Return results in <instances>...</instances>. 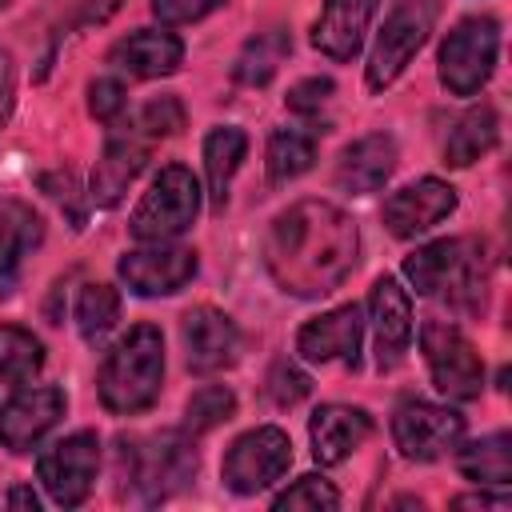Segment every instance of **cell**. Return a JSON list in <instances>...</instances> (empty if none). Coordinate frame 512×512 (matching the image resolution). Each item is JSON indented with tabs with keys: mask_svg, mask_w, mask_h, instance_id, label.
<instances>
[{
	"mask_svg": "<svg viewBox=\"0 0 512 512\" xmlns=\"http://www.w3.org/2000/svg\"><path fill=\"white\" fill-rule=\"evenodd\" d=\"M452 208H456V188L436 180V176H424V180H416V184H408V188L388 196L384 224H388L392 236L412 240V236L436 228L444 216H452Z\"/></svg>",
	"mask_w": 512,
	"mask_h": 512,
	"instance_id": "cell-14",
	"label": "cell"
},
{
	"mask_svg": "<svg viewBox=\"0 0 512 512\" xmlns=\"http://www.w3.org/2000/svg\"><path fill=\"white\" fill-rule=\"evenodd\" d=\"M356 220L328 200H300L272 220L264 260L292 296H324L356 268Z\"/></svg>",
	"mask_w": 512,
	"mask_h": 512,
	"instance_id": "cell-1",
	"label": "cell"
},
{
	"mask_svg": "<svg viewBox=\"0 0 512 512\" xmlns=\"http://www.w3.org/2000/svg\"><path fill=\"white\" fill-rule=\"evenodd\" d=\"M120 4H124V0H80V16H76V24H104Z\"/></svg>",
	"mask_w": 512,
	"mask_h": 512,
	"instance_id": "cell-38",
	"label": "cell"
},
{
	"mask_svg": "<svg viewBox=\"0 0 512 512\" xmlns=\"http://www.w3.org/2000/svg\"><path fill=\"white\" fill-rule=\"evenodd\" d=\"M308 388H312V380H308L296 364H288V360H280V364L272 368V376H268V392H272V400H276L280 408H288V404L304 400V396H308Z\"/></svg>",
	"mask_w": 512,
	"mask_h": 512,
	"instance_id": "cell-35",
	"label": "cell"
},
{
	"mask_svg": "<svg viewBox=\"0 0 512 512\" xmlns=\"http://www.w3.org/2000/svg\"><path fill=\"white\" fill-rule=\"evenodd\" d=\"M148 160V136L140 128H124V132H112L104 140V156L96 160V172H92V200L96 204H116L124 196V188L140 176Z\"/></svg>",
	"mask_w": 512,
	"mask_h": 512,
	"instance_id": "cell-20",
	"label": "cell"
},
{
	"mask_svg": "<svg viewBox=\"0 0 512 512\" xmlns=\"http://www.w3.org/2000/svg\"><path fill=\"white\" fill-rule=\"evenodd\" d=\"M196 252L172 240H156L120 256L116 272L136 296H172L196 276Z\"/></svg>",
	"mask_w": 512,
	"mask_h": 512,
	"instance_id": "cell-11",
	"label": "cell"
},
{
	"mask_svg": "<svg viewBox=\"0 0 512 512\" xmlns=\"http://www.w3.org/2000/svg\"><path fill=\"white\" fill-rule=\"evenodd\" d=\"M420 348L432 372V384L452 400H476L484 388V364L472 340L444 320H428L420 328Z\"/></svg>",
	"mask_w": 512,
	"mask_h": 512,
	"instance_id": "cell-6",
	"label": "cell"
},
{
	"mask_svg": "<svg viewBox=\"0 0 512 512\" xmlns=\"http://www.w3.org/2000/svg\"><path fill=\"white\" fill-rule=\"evenodd\" d=\"M440 16V0H396L392 12L384 16L376 44L368 52V88L380 92L388 88L408 64L412 56L428 44L432 24Z\"/></svg>",
	"mask_w": 512,
	"mask_h": 512,
	"instance_id": "cell-4",
	"label": "cell"
},
{
	"mask_svg": "<svg viewBox=\"0 0 512 512\" xmlns=\"http://www.w3.org/2000/svg\"><path fill=\"white\" fill-rule=\"evenodd\" d=\"M96 468H100L96 432H72L64 440L48 444L36 460V476H40L48 500L60 508H76L88 500V492L96 484Z\"/></svg>",
	"mask_w": 512,
	"mask_h": 512,
	"instance_id": "cell-7",
	"label": "cell"
},
{
	"mask_svg": "<svg viewBox=\"0 0 512 512\" xmlns=\"http://www.w3.org/2000/svg\"><path fill=\"white\" fill-rule=\"evenodd\" d=\"M308 436H312V456L320 464H344L372 436V416L352 404H324L312 412Z\"/></svg>",
	"mask_w": 512,
	"mask_h": 512,
	"instance_id": "cell-17",
	"label": "cell"
},
{
	"mask_svg": "<svg viewBox=\"0 0 512 512\" xmlns=\"http://www.w3.org/2000/svg\"><path fill=\"white\" fill-rule=\"evenodd\" d=\"M496 132H500V120H496V112H492L488 104L468 108V112L448 128V140H444V164H452V168H468V164H476L484 152H492Z\"/></svg>",
	"mask_w": 512,
	"mask_h": 512,
	"instance_id": "cell-25",
	"label": "cell"
},
{
	"mask_svg": "<svg viewBox=\"0 0 512 512\" xmlns=\"http://www.w3.org/2000/svg\"><path fill=\"white\" fill-rule=\"evenodd\" d=\"M368 316H372L376 368L388 372V368H396L404 360V352L412 344V304H408V292L392 276H380L372 284V296H368Z\"/></svg>",
	"mask_w": 512,
	"mask_h": 512,
	"instance_id": "cell-15",
	"label": "cell"
},
{
	"mask_svg": "<svg viewBox=\"0 0 512 512\" xmlns=\"http://www.w3.org/2000/svg\"><path fill=\"white\" fill-rule=\"evenodd\" d=\"M120 320V292L112 284H84L76 296V328L88 344L104 340Z\"/></svg>",
	"mask_w": 512,
	"mask_h": 512,
	"instance_id": "cell-30",
	"label": "cell"
},
{
	"mask_svg": "<svg viewBox=\"0 0 512 512\" xmlns=\"http://www.w3.org/2000/svg\"><path fill=\"white\" fill-rule=\"evenodd\" d=\"M476 256H464V240H436V244L416 248L404 260V276L416 288V296H436L444 288L476 292V272H480Z\"/></svg>",
	"mask_w": 512,
	"mask_h": 512,
	"instance_id": "cell-12",
	"label": "cell"
},
{
	"mask_svg": "<svg viewBox=\"0 0 512 512\" xmlns=\"http://www.w3.org/2000/svg\"><path fill=\"white\" fill-rule=\"evenodd\" d=\"M220 0H152V12L164 20V24H192L200 16H208Z\"/></svg>",
	"mask_w": 512,
	"mask_h": 512,
	"instance_id": "cell-37",
	"label": "cell"
},
{
	"mask_svg": "<svg viewBox=\"0 0 512 512\" xmlns=\"http://www.w3.org/2000/svg\"><path fill=\"white\" fill-rule=\"evenodd\" d=\"M392 168H396V140L388 132H368V136L352 140L340 152L336 184L344 192H352V196H364V192L384 188V180L392 176Z\"/></svg>",
	"mask_w": 512,
	"mask_h": 512,
	"instance_id": "cell-21",
	"label": "cell"
},
{
	"mask_svg": "<svg viewBox=\"0 0 512 512\" xmlns=\"http://www.w3.org/2000/svg\"><path fill=\"white\" fill-rule=\"evenodd\" d=\"M248 152V136L232 124L224 128H212L208 140H204V176H208V196H212V208H224L228 204V188H232V176L240 168Z\"/></svg>",
	"mask_w": 512,
	"mask_h": 512,
	"instance_id": "cell-24",
	"label": "cell"
},
{
	"mask_svg": "<svg viewBox=\"0 0 512 512\" xmlns=\"http://www.w3.org/2000/svg\"><path fill=\"white\" fill-rule=\"evenodd\" d=\"M108 60L128 72V76H140V80H156V76H172L184 60V44L176 32L168 28H136L128 32L112 52Z\"/></svg>",
	"mask_w": 512,
	"mask_h": 512,
	"instance_id": "cell-19",
	"label": "cell"
},
{
	"mask_svg": "<svg viewBox=\"0 0 512 512\" xmlns=\"http://www.w3.org/2000/svg\"><path fill=\"white\" fill-rule=\"evenodd\" d=\"M372 16H376V0H324L312 24V44L328 60H352L364 48Z\"/></svg>",
	"mask_w": 512,
	"mask_h": 512,
	"instance_id": "cell-18",
	"label": "cell"
},
{
	"mask_svg": "<svg viewBox=\"0 0 512 512\" xmlns=\"http://www.w3.org/2000/svg\"><path fill=\"white\" fill-rule=\"evenodd\" d=\"M236 412V396L228 384H204L188 396V408H184V428L188 432H208L224 420H232Z\"/></svg>",
	"mask_w": 512,
	"mask_h": 512,
	"instance_id": "cell-31",
	"label": "cell"
},
{
	"mask_svg": "<svg viewBox=\"0 0 512 512\" xmlns=\"http://www.w3.org/2000/svg\"><path fill=\"white\" fill-rule=\"evenodd\" d=\"M460 472L472 484L508 488L512 484V436L496 432V436H484V440L460 448Z\"/></svg>",
	"mask_w": 512,
	"mask_h": 512,
	"instance_id": "cell-26",
	"label": "cell"
},
{
	"mask_svg": "<svg viewBox=\"0 0 512 512\" xmlns=\"http://www.w3.org/2000/svg\"><path fill=\"white\" fill-rule=\"evenodd\" d=\"M40 240H44V220L28 204L0 196V296H12L20 268H24V256Z\"/></svg>",
	"mask_w": 512,
	"mask_h": 512,
	"instance_id": "cell-23",
	"label": "cell"
},
{
	"mask_svg": "<svg viewBox=\"0 0 512 512\" xmlns=\"http://www.w3.org/2000/svg\"><path fill=\"white\" fill-rule=\"evenodd\" d=\"M8 4H12V0H0V8H8Z\"/></svg>",
	"mask_w": 512,
	"mask_h": 512,
	"instance_id": "cell-42",
	"label": "cell"
},
{
	"mask_svg": "<svg viewBox=\"0 0 512 512\" xmlns=\"http://www.w3.org/2000/svg\"><path fill=\"white\" fill-rule=\"evenodd\" d=\"M68 396L56 384H20L0 404V448L32 452L64 416Z\"/></svg>",
	"mask_w": 512,
	"mask_h": 512,
	"instance_id": "cell-10",
	"label": "cell"
},
{
	"mask_svg": "<svg viewBox=\"0 0 512 512\" xmlns=\"http://www.w3.org/2000/svg\"><path fill=\"white\" fill-rule=\"evenodd\" d=\"M164 384V336L152 324H136L100 368V400L116 416H136L156 404Z\"/></svg>",
	"mask_w": 512,
	"mask_h": 512,
	"instance_id": "cell-2",
	"label": "cell"
},
{
	"mask_svg": "<svg viewBox=\"0 0 512 512\" xmlns=\"http://www.w3.org/2000/svg\"><path fill=\"white\" fill-rule=\"evenodd\" d=\"M508 500L504 496H488V492H480V496H460V500H452V508H504Z\"/></svg>",
	"mask_w": 512,
	"mask_h": 512,
	"instance_id": "cell-41",
	"label": "cell"
},
{
	"mask_svg": "<svg viewBox=\"0 0 512 512\" xmlns=\"http://www.w3.org/2000/svg\"><path fill=\"white\" fill-rule=\"evenodd\" d=\"M124 104H128V96H124V84H120L116 76H100V80H92V88H88V108H92L96 120L112 124V120L124 112Z\"/></svg>",
	"mask_w": 512,
	"mask_h": 512,
	"instance_id": "cell-34",
	"label": "cell"
},
{
	"mask_svg": "<svg viewBox=\"0 0 512 512\" xmlns=\"http://www.w3.org/2000/svg\"><path fill=\"white\" fill-rule=\"evenodd\" d=\"M496 52H500V24L492 16H468L460 20L444 44H440V80L452 96H476L492 68H496Z\"/></svg>",
	"mask_w": 512,
	"mask_h": 512,
	"instance_id": "cell-5",
	"label": "cell"
},
{
	"mask_svg": "<svg viewBox=\"0 0 512 512\" xmlns=\"http://www.w3.org/2000/svg\"><path fill=\"white\" fill-rule=\"evenodd\" d=\"M332 92H336V84L328 76H308L288 92V108L300 116H320V108L332 100Z\"/></svg>",
	"mask_w": 512,
	"mask_h": 512,
	"instance_id": "cell-36",
	"label": "cell"
},
{
	"mask_svg": "<svg viewBox=\"0 0 512 512\" xmlns=\"http://www.w3.org/2000/svg\"><path fill=\"white\" fill-rule=\"evenodd\" d=\"M392 436H396V448L408 456V460H440L448 452L460 448L464 440V416L456 408H444V404H428V400H404L392 416Z\"/></svg>",
	"mask_w": 512,
	"mask_h": 512,
	"instance_id": "cell-9",
	"label": "cell"
},
{
	"mask_svg": "<svg viewBox=\"0 0 512 512\" xmlns=\"http://www.w3.org/2000/svg\"><path fill=\"white\" fill-rule=\"evenodd\" d=\"M360 340H364V316H360V304H344V308H332L316 320H308L296 336V352L308 360V364H348L356 368L360 364Z\"/></svg>",
	"mask_w": 512,
	"mask_h": 512,
	"instance_id": "cell-13",
	"label": "cell"
},
{
	"mask_svg": "<svg viewBox=\"0 0 512 512\" xmlns=\"http://www.w3.org/2000/svg\"><path fill=\"white\" fill-rule=\"evenodd\" d=\"M136 128H140L144 136H172V132H180V128H184V108H180V100H176V96H156V100H148V104L140 108V116H136Z\"/></svg>",
	"mask_w": 512,
	"mask_h": 512,
	"instance_id": "cell-33",
	"label": "cell"
},
{
	"mask_svg": "<svg viewBox=\"0 0 512 512\" xmlns=\"http://www.w3.org/2000/svg\"><path fill=\"white\" fill-rule=\"evenodd\" d=\"M12 92H16V76H12V60L8 52H0V124L12 112Z\"/></svg>",
	"mask_w": 512,
	"mask_h": 512,
	"instance_id": "cell-39",
	"label": "cell"
},
{
	"mask_svg": "<svg viewBox=\"0 0 512 512\" xmlns=\"http://www.w3.org/2000/svg\"><path fill=\"white\" fill-rule=\"evenodd\" d=\"M292 464V440L284 428L276 424H264V428H252L244 432L228 456H224V484L236 492V496H256L264 488H272Z\"/></svg>",
	"mask_w": 512,
	"mask_h": 512,
	"instance_id": "cell-8",
	"label": "cell"
},
{
	"mask_svg": "<svg viewBox=\"0 0 512 512\" xmlns=\"http://www.w3.org/2000/svg\"><path fill=\"white\" fill-rule=\"evenodd\" d=\"M264 160H268V180L272 184H288V180H296V176H304L312 168L316 140L308 132H300V128H276L268 136Z\"/></svg>",
	"mask_w": 512,
	"mask_h": 512,
	"instance_id": "cell-27",
	"label": "cell"
},
{
	"mask_svg": "<svg viewBox=\"0 0 512 512\" xmlns=\"http://www.w3.org/2000/svg\"><path fill=\"white\" fill-rule=\"evenodd\" d=\"M184 352L192 372H220L240 356V328L216 308H192L184 316Z\"/></svg>",
	"mask_w": 512,
	"mask_h": 512,
	"instance_id": "cell-16",
	"label": "cell"
},
{
	"mask_svg": "<svg viewBox=\"0 0 512 512\" xmlns=\"http://www.w3.org/2000/svg\"><path fill=\"white\" fill-rule=\"evenodd\" d=\"M44 344L16 324H0V384H24L40 372Z\"/></svg>",
	"mask_w": 512,
	"mask_h": 512,
	"instance_id": "cell-28",
	"label": "cell"
},
{
	"mask_svg": "<svg viewBox=\"0 0 512 512\" xmlns=\"http://www.w3.org/2000/svg\"><path fill=\"white\" fill-rule=\"evenodd\" d=\"M0 504H4V508H28V512H36V508H40V496H36L32 488H12V492L0 496Z\"/></svg>",
	"mask_w": 512,
	"mask_h": 512,
	"instance_id": "cell-40",
	"label": "cell"
},
{
	"mask_svg": "<svg viewBox=\"0 0 512 512\" xmlns=\"http://www.w3.org/2000/svg\"><path fill=\"white\" fill-rule=\"evenodd\" d=\"M192 476H196V452L180 432H164L148 452L136 456V484L148 492V500L184 488Z\"/></svg>",
	"mask_w": 512,
	"mask_h": 512,
	"instance_id": "cell-22",
	"label": "cell"
},
{
	"mask_svg": "<svg viewBox=\"0 0 512 512\" xmlns=\"http://www.w3.org/2000/svg\"><path fill=\"white\" fill-rule=\"evenodd\" d=\"M200 216V184L184 164H164L156 172V180L148 184V192L140 196V204L132 208L128 232L144 244L156 240H176L180 232H188Z\"/></svg>",
	"mask_w": 512,
	"mask_h": 512,
	"instance_id": "cell-3",
	"label": "cell"
},
{
	"mask_svg": "<svg viewBox=\"0 0 512 512\" xmlns=\"http://www.w3.org/2000/svg\"><path fill=\"white\" fill-rule=\"evenodd\" d=\"M288 48H292V40H288L280 28L252 36V40L244 44V52L236 56V68H232V72H236V80H240V84H252V88L268 84V80H272V72H276V64L288 56Z\"/></svg>",
	"mask_w": 512,
	"mask_h": 512,
	"instance_id": "cell-29",
	"label": "cell"
},
{
	"mask_svg": "<svg viewBox=\"0 0 512 512\" xmlns=\"http://www.w3.org/2000/svg\"><path fill=\"white\" fill-rule=\"evenodd\" d=\"M276 512H332L340 508V492L324 476H300L288 492L276 496Z\"/></svg>",
	"mask_w": 512,
	"mask_h": 512,
	"instance_id": "cell-32",
	"label": "cell"
}]
</instances>
